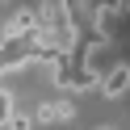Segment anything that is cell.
Returning <instances> with one entry per match:
<instances>
[{"mask_svg": "<svg viewBox=\"0 0 130 130\" xmlns=\"http://www.w3.org/2000/svg\"><path fill=\"white\" fill-rule=\"evenodd\" d=\"M4 130H34V113H25V109H17V113H13V118H9V126H4Z\"/></svg>", "mask_w": 130, "mask_h": 130, "instance_id": "5b68a950", "label": "cell"}, {"mask_svg": "<svg viewBox=\"0 0 130 130\" xmlns=\"http://www.w3.org/2000/svg\"><path fill=\"white\" fill-rule=\"evenodd\" d=\"M92 21H96V38H109V29L118 25V4H96Z\"/></svg>", "mask_w": 130, "mask_h": 130, "instance_id": "7a4b0ae2", "label": "cell"}, {"mask_svg": "<svg viewBox=\"0 0 130 130\" xmlns=\"http://www.w3.org/2000/svg\"><path fill=\"white\" fill-rule=\"evenodd\" d=\"M126 88H130V63H113V67H105V76L96 80V92L109 96V101L122 96Z\"/></svg>", "mask_w": 130, "mask_h": 130, "instance_id": "6da1fadb", "label": "cell"}, {"mask_svg": "<svg viewBox=\"0 0 130 130\" xmlns=\"http://www.w3.org/2000/svg\"><path fill=\"white\" fill-rule=\"evenodd\" d=\"M101 130H113V126H101Z\"/></svg>", "mask_w": 130, "mask_h": 130, "instance_id": "8992f818", "label": "cell"}, {"mask_svg": "<svg viewBox=\"0 0 130 130\" xmlns=\"http://www.w3.org/2000/svg\"><path fill=\"white\" fill-rule=\"evenodd\" d=\"M51 109H55V122H71V118H76V105H71L67 96H59V101H51Z\"/></svg>", "mask_w": 130, "mask_h": 130, "instance_id": "277c9868", "label": "cell"}, {"mask_svg": "<svg viewBox=\"0 0 130 130\" xmlns=\"http://www.w3.org/2000/svg\"><path fill=\"white\" fill-rule=\"evenodd\" d=\"M17 113V101H13V88H0V130L9 126V118Z\"/></svg>", "mask_w": 130, "mask_h": 130, "instance_id": "3957f363", "label": "cell"}]
</instances>
